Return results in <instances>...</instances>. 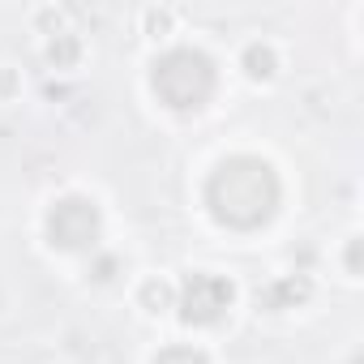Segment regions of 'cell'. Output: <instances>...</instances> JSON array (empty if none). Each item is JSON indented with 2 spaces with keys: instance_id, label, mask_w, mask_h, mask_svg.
Listing matches in <instances>:
<instances>
[{
  "instance_id": "7a4b0ae2",
  "label": "cell",
  "mask_w": 364,
  "mask_h": 364,
  "mask_svg": "<svg viewBox=\"0 0 364 364\" xmlns=\"http://www.w3.org/2000/svg\"><path fill=\"white\" fill-rule=\"evenodd\" d=\"M154 90L167 107H202L215 90V65L193 48H176L154 65Z\"/></svg>"
},
{
  "instance_id": "5b68a950",
  "label": "cell",
  "mask_w": 364,
  "mask_h": 364,
  "mask_svg": "<svg viewBox=\"0 0 364 364\" xmlns=\"http://www.w3.org/2000/svg\"><path fill=\"white\" fill-rule=\"evenodd\" d=\"M309 296V283L304 279H283V283H274L270 291H266V304L270 309H283L287 300H304Z\"/></svg>"
},
{
  "instance_id": "277c9868",
  "label": "cell",
  "mask_w": 364,
  "mask_h": 364,
  "mask_svg": "<svg viewBox=\"0 0 364 364\" xmlns=\"http://www.w3.org/2000/svg\"><path fill=\"white\" fill-rule=\"evenodd\" d=\"M232 304V283L219 274H189L185 296H180V317L193 326H210L228 313Z\"/></svg>"
},
{
  "instance_id": "8992f818",
  "label": "cell",
  "mask_w": 364,
  "mask_h": 364,
  "mask_svg": "<svg viewBox=\"0 0 364 364\" xmlns=\"http://www.w3.org/2000/svg\"><path fill=\"white\" fill-rule=\"evenodd\" d=\"M245 65H249L253 77H270V73H274V52L262 48V43H253V48L245 52Z\"/></svg>"
},
{
  "instance_id": "52a82bcc",
  "label": "cell",
  "mask_w": 364,
  "mask_h": 364,
  "mask_svg": "<svg viewBox=\"0 0 364 364\" xmlns=\"http://www.w3.org/2000/svg\"><path fill=\"white\" fill-rule=\"evenodd\" d=\"M48 60H52L56 69L73 65V60H77V39H69V35H56V43L48 48Z\"/></svg>"
},
{
  "instance_id": "9c48e42d",
  "label": "cell",
  "mask_w": 364,
  "mask_h": 364,
  "mask_svg": "<svg viewBox=\"0 0 364 364\" xmlns=\"http://www.w3.org/2000/svg\"><path fill=\"white\" fill-rule=\"evenodd\" d=\"M141 300H146V304L159 313V309H167V300H171V287H167V283H146V287H141Z\"/></svg>"
},
{
  "instance_id": "30bf717a",
  "label": "cell",
  "mask_w": 364,
  "mask_h": 364,
  "mask_svg": "<svg viewBox=\"0 0 364 364\" xmlns=\"http://www.w3.org/2000/svg\"><path fill=\"white\" fill-rule=\"evenodd\" d=\"M146 22H150V26H159V31H163V26H167V14H146Z\"/></svg>"
},
{
  "instance_id": "3957f363",
  "label": "cell",
  "mask_w": 364,
  "mask_h": 364,
  "mask_svg": "<svg viewBox=\"0 0 364 364\" xmlns=\"http://www.w3.org/2000/svg\"><path fill=\"white\" fill-rule=\"evenodd\" d=\"M48 236L60 249H86V245H95V236H99V210H95V202H86V198L56 202L52 215H48Z\"/></svg>"
},
{
  "instance_id": "6da1fadb",
  "label": "cell",
  "mask_w": 364,
  "mask_h": 364,
  "mask_svg": "<svg viewBox=\"0 0 364 364\" xmlns=\"http://www.w3.org/2000/svg\"><path fill=\"white\" fill-rule=\"evenodd\" d=\"M206 202L228 228H257L279 206V180L262 159H228L206 185Z\"/></svg>"
},
{
  "instance_id": "ba28073f",
  "label": "cell",
  "mask_w": 364,
  "mask_h": 364,
  "mask_svg": "<svg viewBox=\"0 0 364 364\" xmlns=\"http://www.w3.org/2000/svg\"><path fill=\"white\" fill-rule=\"evenodd\" d=\"M154 364H206V355L193 351V347H167V351L154 355Z\"/></svg>"
}]
</instances>
